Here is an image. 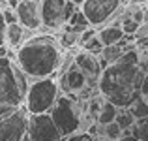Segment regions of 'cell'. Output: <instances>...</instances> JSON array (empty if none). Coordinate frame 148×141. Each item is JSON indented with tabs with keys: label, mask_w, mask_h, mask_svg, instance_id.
Listing matches in <instances>:
<instances>
[{
	"label": "cell",
	"mask_w": 148,
	"mask_h": 141,
	"mask_svg": "<svg viewBox=\"0 0 148 141\" xmlns=\"http://www.w3.org/2000/svg\"><path fill=\"white\" fill-rule=\"evenodd\" d=\"M62 47L58 45L56 36L51 34H38L11 51H8V57L13 58L23 73L30 79H41V77H54L58 72V66L62 60Z\"/></svg>",
	"instance_id": "1"
},
{
	"label": "cell",
	"mask_w": 148,
	"mask_h": 141,
	"mask_svg": "<svg viewBox=\"0 0 148 141\" xmlns=\"http://www.w3.org/2000/svg\"><path fill=\"white\" fill-rule=\"evenodd\" d=\"M143 72L135 64L126 62H114L101 70L98 77V92L105 100L114 104L118 109L127 107L137 96H141Z\"/></svg>",
	"instance_id": "2"
},
{
	"label": "cell",
	"mask_w": 148,
	"mask_h": 141,
	"mask_svg": "<svg viewBox=\"0 0 148 141\" xmlns=\"http://www.w3.org/2000/svg\"><path fill=\"white\" fill-rule=\"evenodd\" d=\"M26 87H28V77L19 70L13 58L2 55L0 57V119L23 105Z\"/></svg>",
	"instance_id": "3"
},
{
	"label": "cell",
	"mask_w": 148,
	"mask_h": 141,
	"mask_svg": "<svg viewBox=\"0 0 148 141\" xmlns=\"http://www.w3.org/2000/svg\"><path fill=\"white\" fill-rule=\"evenodd\" d=\"M49 117L62 134V138L71 135L75 132L84 130V109L83 100L71 94H58L53 107L49 109Z\"/></svg>",
	"instance_id": "4"
},
{
	"label": "cell",
	"mask_w": 148,
	"mask_h": 141,
	"mask_svg": "<svg viewBox=\"0 0 148 141\" xmlns=\"http://www.w3.org/2000/svg\"><path fill=\"white\" fill-rule=\"evenodd\" d=\"M60 94L56 77H41V79H30L28 87L25 92V109L28 115H40V113H49L53 107L54 100Z\"/></svg>",
	"instance_id": "5"
},
{
	"label": "cell",
	"mask_w": 148,
	"mask_h": 141,
	"mask_svg": "<svg viewBox=\"0 0 148 141\" xmlns=\"http://www.w3.org/2000/svg\"><path fill=\"white\" fill-rule=\"evenodd\" d=\"M122 2L120 0H84L79 6L83 15L86 17L88 25L99 28L109 23H116L122 13Z\"/></svg>",
	"instance_id": "6"
},
{
	"label": "cell",
	"mask_w": 148,
	"mask_h": 141,
	"mask_svg": "<svg viewBox=\"0 0 148 141\" xmlns=\"http://www.w3.org/2000/svg\"><path fill=\"white\" fill-rule=\"evenodd\" d=\"M38 6H40L41 26L56 32L64 28L69 15L77 8L71 0H38Z\"/></svg>",
	"instance_id": "7"
},
{
	"label": "cell",
	"mask_w": 148,
	"mask_h": 141,
	"mask_svg": "<svg viewBox=\"0 0 148 141\" xmlns=\"http://www.w3.org/2000/svg\"><path fill=\"white\" fill-rule=\"evenodd\" d=\"M26 138L28 141H62V134L51 120L49 113H40V115H28Z\"/></svg>",
	"instance_id": "8"
},
{
	"label": "cell",
	"mask_w": 148,
	"mask_h": 141,
	"mask_svg": "<svg viewBox=\"0 0 148 141\" xmlns=\"http://www.w3.org/2000/svg\"><path fill=\"white\" fill-rule=\"evenodd\" d=\"M26 122H28V111L25 105L15 109L13 113L0 119V141H21L26 134Z\"/></svg>",
	"instance_id": "9"
},
{
	"label": "cell",
	"mask_w": 148,
	"mask_h": 141,
	"mask_svg": "<svg viewBox=\"0 0 148 141\" xmlns=\"http://www.w3.org/2000/svg\"><path fill=\"white\" fill-rule=\"evenodd\" d=\"M13 10H15V15H17V23L23 28H26L28 32H34V30L41 28L38 0H19Z\"/></svg>",
	"instance_id": "10"
},
{
	"label": "cell",
	"mask_w": 148,
	"mask_h": 141,
	"mask_svg": "<svg viewBox=\"0 0 148 141\" xmlns=\"http://www.w3.org/2000/svg\"><path fill=\"white\" fill-rule=\"evenodd\" d=\"M73 64H75L92 83L98 85V77H99L101 70H103L98 55H92V53H88V51H84V49H79V51L73 53Z\"/></svg>",
	"instance_id": "11"
},
{
	"label": "cell",
	"mask_w": 148,
	"mask_h": 141,
	"mask_svg": "<svg viewBox=\"0 0 148 141\" xmlns=\"http://www.w3.org/2000/svg\"><path fill=\"white\" fill-rule=\"evenodd\" d=\"M28 32L26 28H23L19 23H11V25L4 26V45L8 47V51H15L19 45L25 41V34Z\"/></svg>",
	"instance_id": "12"
},
{
	"label": "cell",
	"mask_w": 148,
	"mask_h": 141,
	"mask_svg": "<svg viewBox=\"0 0 148 141\" xmlns=\"http://www.w3.org/2000/svg\"><path fill=\"white\" fill-rule=\"evenodd\" d=\"M96 36L99 38V41L103 45H114L116 41L122 40L126 34L122 32V28H120L118 23H109V25L99 26V28L96 30Z\"/></svg>",
	"instance_id": "13"
},
{
	"label": "cell",
	"mask_w": 148,
	"mask_h": 141,
	"mask_svg": "<svg viewBox=\"0 0 148 141\" xmlns=\"http://www.w3.org/2000/svg\"><path fill=\"white\" fill-rule=\"evenodd\" d=\"M64 28H66V30H71V32L81 34V32H84L86 28H90V25H88L86 17L83 15V11H81L79 8H75V10H73V13L69 15L68 23L64 25Z\"/></svg>",
	"instance_id": "14"
},
{
	"label": "cell",
	"mask_w": 148,
	"mask_h": 141,
	"mask_svg": "<svg viewBox=\"0 0 148 141\" xmlns=\"http://www.w3.org/2000/svg\"><path fill=\"white\" fill-rule=\"evenodd\" d=\"M122 53H124V49L118 44H114V45H103L101 53L98 55V58H99V62H101V68H105V66H109V64H114V62L120 58V55H122Z\"/></svg>",
	"instance_id": "15"
},
{
	"label": "cell",
	"mask_w": 148,
	"mask_h": 141,
	"mask_svg": "<svg viewBox=\"0 0 148 141\" xmlns=\"http://www.w3.org/2000/svg\"><path fill=\"white\" fill-rule=\"evenodd\" d=\"M116 113H118V107H116L114 104H111L109 100H103L98 115H96V122H98L99 126H105V124L112 122V120L116 119Z\"/></svg>",
	"instance_id": "16"
},
{
	"label": "cell",
	"mask_w": 148,
	"mask_h": 141,
	"mask_svg": "<svg viewBox=\"0 0 148 141\" xmlns=\"http://www.w3.org/2000/svg\"><path fill=\"white\" fill-rule=\"evenodd\" d=\"M56 40H58V45L62 47V51H69V49H73V47L79 45V34L62 28Z\"/></svg>",
	"instance_id": "17"
},
{
	"label": "cell",
	"mask_w": 148,
	"mask_h": 141,
	"mask_svg": "<svg viewBox=\"0 0 148 141\" xmlns=\"http://www.w3.org/2000/svg\"><path fill=\"white\" fill-rule=\"evenodd\" d=\"M127 109H130V113L135 117V120L145 119V117H148V100L143 98V96H137L130 105H127Z\"/></svg>",
	"instance_id": "18"
},
{
	"label": "cell",
	"mask_w": 148,
	"mask_h": 141,
	"mask_svg": "<svg viewBox=\"0 0 148 141\" xmlns=\"http://www.w3.org/2000/svg\"><path fill=\"white\" fill-rule=\"evenodd\" d=\"M114 122L118 124L122 130H127V128H131L135 124V117L130 113V109H127V107H122V109H118V113H116Z\"/></svg>",
	"instance_id": "19"
},
{
	"label": "cell",
	"mask_w": 148,
	"mask_h": 141,
	"mask_svg": "<svg viewBox=\"0 0 148 141\" xmlns=\"http://www.w3.org/2000/svg\"><path fill=\"white\" fill-rule=\"evenodd\" d=\"M131 135H135L139 141H148V117L135 120V124L131 126Z\"/></svg>",
	"instance_id": "20"
},
{
	"label": "cell",
	"mask_w": 148,
	"mask_h": 141,
	"mask_svg": "<svg viewBox=\"0 0 148 141\" xmlns=\"http://www.w3.org/2000/svg\"><path fill=\"white\" fill-rule=\"evenodd\" d=\"M101 135H103L107 141H118L120 138H122V128L112 120V122L101 126Z\"/></svg>",
	"instance_id": "21"
},
{
	"label": "cell",
	"mask_w": 148,
	"mask_h": 141,
	"mask_svg": "<svg viewBox=\"0 0 148 141\" xmlns=\"http://www.w3.org/2000/svg\"><path fill=\"white\" fill-rule=\"evenodd\" d=\"M81 49L88 51V53H92V55H99V53H101V49H103V44H101L99 38L94 34L92 38H88L86 41H83V44H81Z\"/></svg>",
	"instance_id": "22"
},
{
	"label": "cell",
	"mask_w": 148,
	"mask_h": 141,
	"mask_svg": "<svg viewBox=\"0 0 148 141\" xmlns=\"http://www.w3.org/2000/svg\"><path fill=\"white\" fill-rule=\"evenodd\" d=\"M120 28H122V32L126 34V36H133L135 32H137V28H139V25L141 23H137V21H133L131 17H124V19H120Z\"/></svg>",
	"instance_id": "23"
},
{
	"label": "cell",
	"mask_w": 148,
	"mask_h": 141,
	"mask_svg": "<svg viewBox=\"0 0 148 141\" xmlns=\"http://www.w3.org/2000/svg\"><path fill=\"white\" fill-rule=\"evenodd\" d=\"M62 141H98V139H96L94 135H90L86 130H81V132L71 134V135H66V138H62Z\"/></svg>",
	"instance_id": "24"
},
{
	"label": "cell",
	"mask_w": 148,
	"mask_h": 141,
	"mask_svg": "<svg viewBox=\"0 0 148 141\" xmlns=\"http://www.w3.org/2000/svg\"><path fill=\"white\" fill-rule=\"evenodd\" d=\"M2 19H4V25H11V23H17V15H15V10H11V8H2Z\"/></svg>",
	"instance_id": "25"
},
{
	"label": "cell",
	"mask_w": 148,
	"mask_h": 141,
	"mask_svg": "<svg viewBox=\"0 0 148 141\" xmlns=\"http://www.w3.org/2000/svg\"><path fill=\"white\" fill-rule=\"evenodd\" d=\"M133 38L137 40V38H146L148 40V23H141L139 25V28H137V32L133 34Z\"/></svg>",
	"instance_id": "26"
},
{
	"label": "cell",
	"mask_w": 148,
	"mask_h": 141,
	"mask_svg": "<svg viewBox=\"0 0 148 141\" xmlns=\"http://www.w3.org/2000/svg\"><path fill=\"white\" fill-rule=\"evenodd\" d=\"M143 98L148 100V73H143V81H141V88H139Z\"/></svg>",
	"instance_id": "27"
},
{
	"label": "cell",
	"mask_w": 148,
	"mask_h": 141,
	"mask_svg": "<svg viewBox=\"0 0 148 141\" xmlns=\"http://www.w3.org/2000/svg\"><path fill=\"white\" fill-rule=\"evenodd\" d=\"M139 68L143 73H148V51L141 53V62H139Z\"/></svg>",
	"instance_id": "28"
},
{
	"label": "cell",
	"mask_w": 148,
	"mask_h": 141,
	"mask_svg": "<svg viewBox=\"0 0 148 141\" xmlns=\"http://www.w3.org/2000/svg\"><path fill=\"white\" fill-rule=\"evenodd\" d=\"M4 19H2V10H0V47L4 45Z\"/></svg>",
	"instance_id": "29"
},
{
	"label": "cell",
	"mask_w": 148,
	"mask_h": 141,
	"mask_svg": "<svg viewBox=\"0 0 148 141\" xmlns=\"http://www.w3.org/2000/svg\"><path fill=\"white\" fill-rule=\"evenodd\" d=\"M118 141H139L137 138H135V135H131V134H127V135H122V138H120Z\"/></svg>",
	"instance_id": "30"
},
{
	"label": "cell",
	"mask_w": 148,
	"mask_h": 141,
	"mask_svg": "<svg viewBox=\"0 0 148 141\" xmlns=\"http://www.w3.org/2000/svg\"><path fill=\"white\" fill-rule=\"evenodd\" d=\"M130 2H131V4H145V6H146L148 0H130Z\"/></svg>",
	"instance_id": "31"
},
{
	"label": "cell",
	"mask_w": 148,
	"mask_h": 141,
	"mask_svg": "<svg viewBox=\"0 0 148 141\" xmlns=\"http://www.w3.org/2000/svg\"><path fill=\"white\" fill-rule=\"evenodd\" d=\"M71 2H73V4H75V6H77V8H79V6H81V4H83V2H84V0H71Z\"/></svg>",
	"instance_id": "32"
},
{
	"label": "cell",
	"mask_w": 148,
	"mask_h": 141,
	"mask_svg": "<svg viewBox=\"0 0 148 141\" xmlns=\"http://www.w3.org/2000/svg\"><path fill=\"white\" fill-rule=\"evenodd\" d=\"M21 141H28V138H26V134H25V135H23V139H21Z\"/></svg>",
	"instance_id": "33"
},
{
	"label": "cell",
	"mask_w": 148,
	"mask_h": 141,
	"mask_svg": "<svg viewBox=\"0 0 148 141\" xmlns=\"http://www.w3.org/2000/svg\"><path fill=\"white\" fill-rule=\"evenodd\" d=\"M98 141H107V139H105V138H103V139H101V138H98Z\"/></svg>",
	"instance_id": "34"
},
{
	"label": "cell",
	"mask_w": 148,
	"mask_h": 141,
	"mask_svg": "<svg viewBox=\"0 0 148 141\" xmlns=\"http://www.w3.org/2000/svg\"><path fill=\"white\" fill-rule=\"evenodd\" d=\"M146 8H148V4H146Z\"/></svg>",
	"instance_id": "35"
}]
</instances>
